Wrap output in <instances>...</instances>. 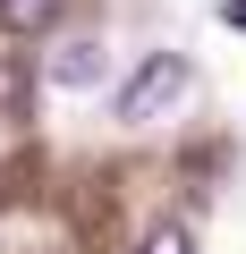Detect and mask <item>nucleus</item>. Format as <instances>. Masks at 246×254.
<instances>
[{
	"label": "nucleus",
	"mask_w": 246,
	"mask_h": 254,
	"mask_svg": "<svg viewBox=\"0 0 246 254\" xmlns=\"http://www.w3.org/2000/svg\"><path fill=\"white\" fill-rule=\"evenodd\" d=\"M136 254H195V237H187L178 220H153V229L136 237Z\"/></svg>",
	"instance_id": "3"
},
{
	"label": "nucleus",
	"mask_w": 246,
	"mask_h": 254,
	"mask_svg": "<svg viewBox=\"0 0 246 254\" xmlns=\"http://www.w3.org/2000/svg\"><path fill=\"white\" fill-rule=\"evenodd\" d=\"M43 76H51L60 93H93V85H102V43H93V34H68V43H51Z\"/></svg>",
	"instance_id": "2"
},
{
	"label": "nucleus",
	"mask_w": 246,
	"mask_h": 254,
	"mask_svg": "<svg viewBox=\"0 0 246 254\" xmlns=\"http://www.w3.org/2000/svg\"><path fill=\"white\" fill-rule=\"evenodd\" d=\"M17 93H26V60H0V110H9Z\"/></svg>",
	"instance_id": "4"
},
{
	"label": "nucleus",
	"mask_w": 246,
	"mask_h": 254,
	"mask_svg": "<svg viewBox=\"0 0 246 254\" xmlns=\"http://www.w3.org/2000/svg\"><path fill=\"white\" fill-rule=\"evenodd\" d=\"M221 26H238V34H246V0H221Z\"/></svg>",
	"instance_id": "5"
},
{
	"label": "nucleus",
	"mask_w": 246,
	"mask_h": 254,
	"mask_svg": "<svg viewBox=\"0 0 246 254\" xmlns=\"http://www.w3.org/2000/svg\"><path fill=\"white\" fill-rule=\"evenodd\" d=\"M187 85H195V68H187L178 51H153V60H145L128 85H119V102H110V110L128 119V127H153L170 102H187Z\"/></svg>",
	"instance_id": "1"
}]
</instances>
